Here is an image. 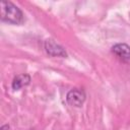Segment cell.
<instances>
[{
	"label": "cell",
	"instance_id": "3957f363",
	"mask_svg": "<svg viewBox=\"0 0 130 130\" xmlns=\"http://www.w3.org/2000/svg\"><path fill=\"white\" fill-rule=\"evenodd\" d=\"M85 92L83 89L80 88H73L71 90L68 91L67 95H66V101L67 103L72 106V107H81L82 104L85 101Z\"/></svg>",
	"mask_w": 130,
	"mask_h": 130
},
{
	"label": "cell",
	"instance_id": "6da1fadb",
	"mask_svg": "<svg viewBox=\"0 0 130 130\" xmlns=\"http://www.w3.org/2000/svg\"><path fill=\"white\" fill-rule=\"evenodd\" d=\"M1 20L11 24H21L24 20L22 11L10 1H1Z\"/></svg>",
	"mask_w": 130,
	"mask_h": 130
},
{
	"label": "cell",
	"instance_id": "7a4b0ae2",
	"mask_svg": "<svg viewBox=\"0 0 130 130\" xmlns=\"http://www.w3.org/2000/svg\"><path fill=\"white\" fill-rule=\"evenodd\" d=\"M44 48H45V51L47 52V54H49L50 56H53V57H67V52L65 51V49L52 39H48V40L45 41Z\"/></svg>",
	"mask_w": 130,
	"mask_h": 130
},
{
	"label": "cell",
	"instance_id": "277c9868",
	"mask_svg": "<svg viewBox=\"0 0 130 130\" xmlns=\"http://www.w3.org/2000/svg\"><path fill=\"white\" fill-rule=\"evenodd\" d=\"M112 52L122 61H130V46L125 43H119L112 47Z\"/></svg>",
	"mask_w": 130,
	"mask_h": 130
},
{
	"label": "cell",
	"instance_id": "5b68a950",
	"mask_svg": "<svg viewBox=\"0 0 130 130\" xmlns=\"http://www.w3.org/2000/svg\"><path fill=\"white\" fill-rule=\"evenodd\" d=\"M29 82H30V76L28 74H19L13 78L11 86L14 90H18L21 87L28 85Z\"/></svg>",
	"mask_w": 130,
	"mask_h": 130
},
{
	"label": "cell",
	"instance_id": "8992f818",
	"mask_svg": "<svg viewBox=\"0 0 130 130\" xmlns=\"http://www.w3.org/2000/svg\"><path fill=\"white\" fill-rule=\"evenodd\" d=\"M6 128H9V126H8V125H4V126L1 127V130H5Z\"/></svg>",
	"mask_w": 130,
	"mask_h": 130
}]
</instances>
